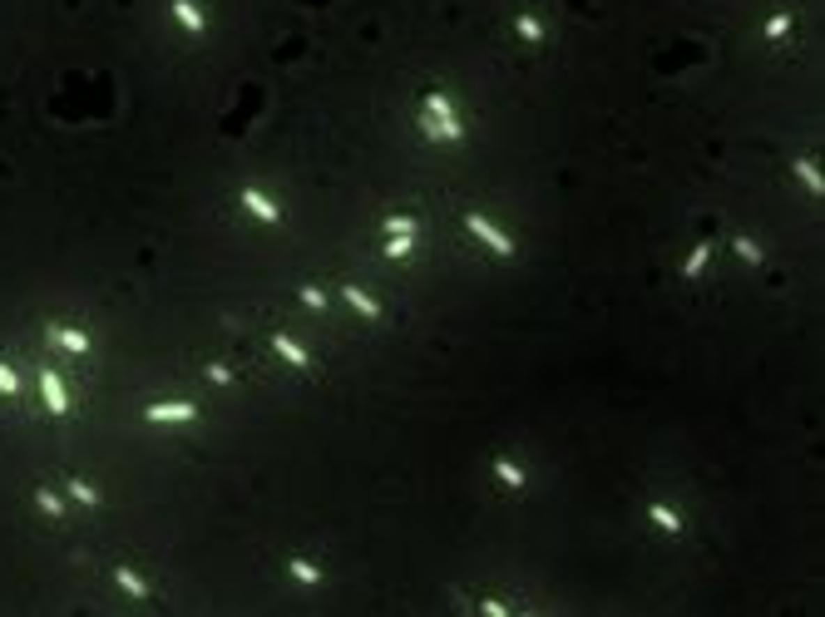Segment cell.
Listing matches in <instances>:
<instances>
[{
  "label": "cell",
  "instance_id": "cell-1",
  "mask_svg": "<svg viewBox=\"0 0 825 617\" xmlns=\"http://www.w3.org/2000/svg\"><path fill=\"white\" fill-rule=\"evenodd\" d=\"M420 129H425V139H435V143H460V139H465V124H460V114H455L450 94H440V89L425 94Z\"/></svg>",
  "mask_w": 825,
  "mask_h": 617
},
{
  "label": "cell",
  "instance_id": "cell-19",
  "mask_svg": "<svg viewBox=\"0 0 825 617\" xmlns=\"http://www.w3.org/2000/svg\"><path fill=\"white\" fill-rule=\"evenodd\" d=\"M791 30V15H776V20H766V40H781Z\"/></svg>",
  "mask_w": 825,
  "mask_h": 617
},
{
  "label": "cell",
  "instance_id": "cell-2",
  "mask_svg": "<svg viewBox=\"0 0 825 617\" xmlns=\"http://www.w3.org/2000/svg\"><path fill=\"white\" fill-rule=\"evenodd\" d=\"M465 228L489 247V252H500V257H514V237L509 233H500V228H494V222L484 217V212H465Z\"/></svg>",
  "mask_w": 825,
  "mask_h": 617
},
{
  "label": "cell",
  "instance_id": "cell-11",
  "mask_svg": "<svg viewBox=\"0 0 825 617\" xmlns=\"http://www.w3.org/2000/svg\"><path fill=\"white\" fill-rule=\"evenodd\" d=\"M494 479H500L504 489H524V469L514 460H494Z\"/></svg>",
  "mask_w": 825,
  "mask_h": 617
},
{
  "label": "cell",
  "instance_id": "cell-20",
  "mask_svg": "<svg viewBox=\"0 0 825 617\" xmlns=\"http://www.w3.org/2000/svg\"><path fill=\"white\" fill-rule=\"evenodd\" d=\"M732 247H737V252H741V257H746V262H761V247H756V242H751V237H737V242H732Z\"/></svg>",
  "mask_w": 825,
  "mask_h": 617
},
{
  "label": "cell",
  "instance_id": "cell-3",
  "mask_svg": "<svg viewBox=\"0 0 825 617\" xmlns=\"http://www.w3.org/2000/svg\"><path fill=\"white\" fill-rule=\"evenodd\" d=\"M193 415H198V405H188V400H163V405L144 410V420H153V425H174V420H193Z\"/></svg>",
  "mask_w": 825,
  "mask_h": 617
},
{
  "label": "cell",
  "instance_id": "cell-16",
  "mask_svg": "<svg viewBox=\"0 0 825 617\" xmlns=\"http://www.w3.org/2000/svg\"><path fill=\"white\" fill-rule=\"evenodd\" d=\"M514 30H519V35H524V40H534V45H539V40H543V25H539V20H534V15H529V10H524V15H519V20H514Z\"/></svg>",
  "mask_w": 825,
  "mask_h": 617
},
{
  "label": "cell",
  "instance_id": "cell-9",
  "mask_svg": "<svg viewBox=\"0 0 825 617\" xmlns=\"http://www.w3.org/2000/svg\"><path fill=\"white\" fill-rule=\"evenodd\" d=\"M791 168H796V178H801V183H805V188H810V193H815V198H820V193H825V178H820V168H815V163H810V158H796V163H791Z\"/></svg>",
  "mask_w": 825,
  "mask_h": 617
},
{
  "label": "cell",
  "instance_id": "cell-22",
  "mask_svg": "<svg viewBox=\"0 0 825 617\" xmlns=\"http://www.w3.org/2000/svg\"><path fill=\"white\" fill-rule=\"evenodd\" d=\"M0 390H6V396H10V390H20V380H15L10 366H0Z\"/></svg>",
  "mask_w": 825,
  "mask_h": 617
},
{
  "label": "cell",
  "instance_id": "cell-4",
  "mask_svg": "<svg viewBox=\"0 0 825 617\" xmlns=\"http://www.w3.org/2000/svg\"><path fill=\"white\" fill-rule=\"evenodd\" d=\"M242 208H247L257 222H282V208L272 203L267 193H257V188H242Z\"/></svg>",
  "mask_w": 825,
  "mask_h": 617
},
{
  "label": "cell",
  "instance_id": "cell-21",
  "mask_svg": "<svg viewBox=\"0 0 825 617\" xmlns=\"http://www.w3.org/2000/svg\"><path fill=\"white\" fill-rule=\"evenodd\" d=\"M302 302H307L311 311H321V306H326V292H321V287H302Z\"/></svg>",
  "mask_w": 825,
  "mask_h": 617
},
{
  "label": "cell",
  "instance_id": "cell-12",
  "mask_svg": "<svg viewBox=\"0 0 825 617\" xmlns=\"http://www.w3.org/2000/svg\"><path fill=\"white\" fill-rule=\"evenodd\" d=\"M410 252H415V233H391L386 257H391V262H401V257H410Z\"/></svg>",
  "mask_w": 825,
  "mask_h": 617
},
{
  "label": "cell",
  "instance_id": "cell-5",
  "mask_svg": "<svg viewBox=\"0 0 825 617\" xmlns=\"http://www.w3.org/2000/svg\"><path fill=\"white\" fill-rule=\"evenodd\" d=\"M45 405H49V415H65L70 410V396H65V385H60V375H54V370H45Z\"/></svg>",
  "mask_w": 825,
  "mask_h": 617
},
{
  "label": "cell",
  "instance_id": "cell-18",
  "mask_svg": "<svg viewBox=\"0 0 825 617\" xmlns=\"http://www.w3.org/2000/svg\"><path fill=\"white\" fill-rule=\"evenodd\" d=\"M119 583H124V588H129L134 598H148V583H144L139 573H129V568H119Z\"/></svg>",
  "mask_w": 825,
  "mask_h": 617
},
{
  "label": "cell",
  "instance_id": "cell-17",
  "mask_svg": "<svg viewBox=\"0 0 825 617\" xmlns=\"http://www.w3.org/2000/svg\"><path fill=\"white\" fill-rule=\"evenodd\" d=\"M386 233H420V222L406 217V212H391V217H386Z\"/></svg>",
  "mask_w": 825,
  "mask_h": 617
},
{
  "label": "cell",
  "instance_id": "cell-23",
  "mask_svg": "<svg viewBox=\"0 0 825 617\" xmlns=\"http://www.w3.org/2000/svg\"><path fill=\"white\" fill-rule=\"evenodd\" d=\"M208 380H213V385H228L233 370H228V366H208Z\"/></svg>",
  "mask_w": 825,
  "mask_h": 617
},
{
  "label": "cell",
  "instance_id": "cell-6",
  "mask_svg": "<svg viewBox=\"0 0 825 617\" xmlns=\"http://www.w3.org/2000/svg\"><path fill=\"white\" fill-rule=\"evenodd\" d=\"M272 351H277V356L287 361V366H311V356H307V351H302V346L292 341L287 331H277V336H272Z\"/></svg>",
  "mask_w": 825,
  "mask_h": 617
},
{
  "label": "cell",
  "instance_id": "cell-14",
  "mask_svg": "<svg viewBox=\"0 0 825 617\" xmlns=\"http://www.w3.org/2000/svg\"><path fill=\"white\" fill-rule=\"evenodd\" d=\"M707 257H711V242H697V252L682 262V276H697V272L707 267Z\"/></svg>",
  "mask_w": 825,
  "mask_h": 617
},
{
  "label": "cell",
  "instance_id": "cell-7",
  "mask_svg": "<svg viewBox=\"0 0 825 617\" xmlns=\"http://www.w3.org/2000/svg\"><path fill=\"white\" fill-rule=\"evenodd\" d=\"M174 20H178L183 30H193V35H203V25H208V20H203V10L193 6V0H174Z\"/></svg>",
  "mask_w": 825,
  "mask_h": 617
},
{
  "label": "cell",
  "instance_id": "cell-24",
  "mask_svg": "<svg viewBox=\"0 0 825 617\" xmlns=\"http://www.w3.org/2000/svg\"><path fill=\"white\" fill-rule=\"evenodd\" d=\"M75 499H84V503H94V499H99V494H94V489H89V484H84V479H75Z\"/></svg>",
  "mask_w": 825,
  "mask_h": 617
},
{
  "label": "cell",
  "instance_id": "cell-13",
  "mask_svg": "<svg viewBox=\"0 0 825 617\" xmlns=\"http://www.w3.org/2000/svg\"><path fill=\"white\" fill-rule=\"evenodd\" d=\"M49 336H54V341H60V346H70V351H89V336H79V331H65V326H54Z\"/></svg>",
  "mask_w": 825,
  "mask_h": 617
},
{
  "label": "cell",
  "instance_id": "cell-15",
  "mask_svg": "<svg viewBox=\"0 0 825 617\" xmlns=\"http://www.w3.org/2000/svg\"><path fill=\"white\" fill-rule=\"evenodd\" d=\"M292 578H297V583H321V568L307 563V558H292Z\"/></svg>",
  "mask_w": 825,
  "mask_h": 617
},
{
  "label": "cell",
  "instance_id": "cell-8",
  "mask_svg": "<svg viewBox=\"0 0 825 617\" xmlns=\"http://www.w3.org/2000/svg\"><path fill=\"white\" fill-rule=\"evenodd\" d=\"M341 297H346V302H351L366 321H380V302H376V297H366L361 287H341Z\"/></svg>",
  "mask_w": 825,
  "mask_h": 617
},
{
  "label": "cell",
  "instance_id": "cell-10",
  "mask_svg": "<svg viewBox=\"0 0 825 617\" xmlns=\"http://www.w3.org/2000/svg\"><path fill=\"white\" fill-rule=\"evenodd\" d=\"M647 519L663 529V533H682V519H677V509H668V503H652L647 509Z\"/></svg>",
  "mask_w": 825,
  "mask_h": 617
}]
</instances>
